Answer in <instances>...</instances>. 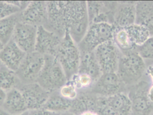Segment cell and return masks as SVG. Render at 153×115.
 Listing matches in <instances>:
<instances>
[{
    "mask_svg": "<svg viewBox=\"0 0 153 115\" xmlns=\"http://www.w3.org/2000/svg\"><path fill=\"white\" fill-rule=\"evenodd\" d=\"M61 115H74L73 114L70 112H65V113H63Z\"/></svg>",
    "mask_w": 153,
    "mask_h": 115,
    "instance_id": "cell-34",
    "label": "cell"
},
{
    "mask_svg": "<svg viewBox=\"0 0 153 115\" xmlns=\"http://www.w3.org/2000/svg\"><path fill=\"white\" fill-rule=\"evenodd\" d=\"M77 73L90 75L96 82L102 73L94 56V52L81 53V59Z\"/></svg>",
    "mask_w": 153,
    "mask_h": 115,
    "instance_id": "cell-19",
    "label": "cell"
},
{
    "mask_svg": "<svg viewBox=\"0 0 153 115\" xmlns=\"http://www.w3.org/2000/svg\"><path fill=\"white\" fill-rule=\"evenodd\" d=\"M69 81L73 82L79 92L89 91L95 82L90 75L83 73H76Z\"/></svg>",
    "mask_w": 153,
    "mask_h": 115,
    "instance_id": "cell-26",
    "label": "cell"
},
{
    "mask_svg": "<svg viewBox=\"0 0 153 115\" xmlns=\"http://www.w3.org/2000/svg\"><path fill=\"white\" fill-rule=\"evenodd\" d=\"M2 108L9 115L20 114L28 111L22 94L17 88L6 92Z\"/></svg>",
    "mask_w": 153,
    "mask_h": 115,
    "instance_id": "cell-16",
    "label": "cell"
},
{
    "mask_svg": "<svg viewBox=\"0 0 153 115\" xmlns=\"http://www.w3.org/2000/svg\"><path fill=\"white\" fill-rule=\"evenodd\" d=\"M114 26L106 23L89 25L82 39L77 44L81 53L93 52L102 44L113 39Z\"/></svg>",
    "mask_w": 153,
    "mask_h": 115,
    "instance_id": "cell-5",
    "label": "cell"
},
{
    "mask_svg": "<svg viewBox=\"0 0 153 115\" xmlns=\"http://www.w3.org/2000/svg\"><path fill=\"white\" fill-rule=\"evenodd\" d=\"M38 27L18 22L12 39L26 53L35 50Z\"/></svg>",
    "mask_w": 153,
    "mask_h": 115,
    "instance_id": "cell-12",
    "label": "cell"
},
{
    "mask_svg": "<svg viewBox=\"0 0 153 115\" xmlns=\"http://www.w3.org/2000/svg\"><path fill=\"white\" fill-rule=\"evenodd\" d=\"M4 46V45L1 42H0V52H1V50L3 49Z\"/></svg>",
    "mask_w": 153,
    "mask_h": 115,
    "instance_id": "cell-36",
    "label": "cell"
},
{
    "mask_svg": "<svg viewBox=\"0 0 153 115\" xmlns=\"http://www.w3.org/2000/svg\"><path fill=\"white\" fill-rule=\"evenodd\" d=\"M135 23L146 28L153 36V1H137Z\"/></svg>",
    "mask_w": 153,
    "mask_h": 115,
    "instance_id": "cell-18",
    "label": "cell"
},
{
    "mask_svg": "<svg viewBox=\"0 0 153 115\" xmlns=\"http://www.w3.org/2000/svg\"><path fill=\"white\" fill-rule=\"evenodd\" d=\"M126 91V86L117 73H102L88 91L99 96L109 97Z\"/></svg>",
    "mask_w": 153,
    "mask_h": 115,
    "instance_id": "cell-9",
    "label": "cell"
},
{
    "mask_svg": "<svg viewBox=\"0 0 153 115\" xmlns=\"http://www.w3.org/2000/svg\"><path fill=\"white\" fill-rule=\"evenodd\" d=\"M104 103L111 108L117 115H130L131 103L126 92L109 97H102Z\"/></svg>",
    "mask_w": 153,
    "mask_h": 115,
    "instance_id": "cell-20",
    "label": "cell"
},
{
    "mask_svg": "<svg viewBox=\"0 0 153 115\" xmlns=\"http://www.w3.org/2000/svg\"><path fill=\"white\" fill-rule=\"evenodd\" d=\"M19 22L37 27L45 26L48 22L47 1H30L19 13Z\"/></svg>",
    "mask_w": 153,
    "mask_h": 115,
    "instance_id": "cell-10",
    "label": "cell"
},
{
    "mask_svg": "<svg viewBox=\"0 0 153 115\" xmlns=\"http://www.w3.org/2000/svg\"><path fill=\"white\" fill-rule=\"evenodd\" d=\"M48 22L44 26L63 38L68 33L78 44L89 27L86 1H47Z\"/></svg>",
    "mask_w": 153,
    "mask_h": 115,
    "instance_id": "cell-1",
    "label": "cell"
},
{
    "mask_svg": "<svg viewBox=\"0 0 153 115\" xmlns=\"http://www.w3.org/2000/svg\"><path fill=\"white\" fill-rule=\"evenodd\" d=\"M59 94L64 98L73 101L78 96L79 92L76 86L71 81H68L58 91Z\"/></svg>",
    "mask_w": 153,
    "mask_h": 115,
    "instance_id": "cell-27",
    "label": "cell"
},
{
    "mask_svg": "<svg viewBox=\"0 0 153 115\" xmlns=\"http://www.w3.org/2000/svg\"><path fill=\"white\" fill-rule=\"evenodd\" d=\"M72 104V101L61 96L58 91L50 94L42 108L55 113L63 114L70 111Z\"/></svg>",
    "mask_w": 153,
    "mask_h": 115,
    "instance_id": "cell-21",
    "label": "cell"
},
{
    "mask_svg": "<svg viewBox=\"0 0 153 115\" xmlns=\"http://www.w3.org/2000/svg\"><path fill=\"white\" fill-rule=\"evenodd\" d=\"M0 115H9L2 108H0Z\"/></svg>",
    "mask_w": 153,
    "mask_h": 115,
    "instance_id": "cell-33",
    "label": "cell"
},
{
    "mask_svg": "<svg viewBox=\"0 0 153 115\" xmlns=\"http://www.w3.org/2000/svg\"><path fill=\"white\" fill-rule=\"evenodd\" d=\"M146 70L144 60L136 50L121 53L117 73L127 87L140 81Z\"/></svg>",
    "mask_w": 153,
    "mask_h": 115,
    "instance_id": "cell-2",
    "label": "cell"
},
{
    "mask_svg": "<svg viewBox=\"0 0 153 115\" xmlns=\"http://www.w3.org/2000/svg\"><path fill=\"white\" fill-rule=\"evenodd\" d=\"M62 38L44 26L38 27L35 50L44 56H55Z\"/></svg>",
    "mask_w": 153,
    "mask_h": 115,
    "instance_id": "cell-13",
    "label": "cell"
},
{
    "mask_svg": "<svg viewBox=\"0 0 153 115\" xmlns=\"http://www.w3.org/2000/svg\"><path fill=\"white\" fill-rule=\"evenodd\" d=\"M113 40L121 53L136 50V47L133 45L126 27H114Z\"/></svg>",
    "mask_w": 153,
    "mask_h": 115,
    "instance_id": "cell-25",
    "label": "cell"
},
{
    "mask_svg": "<svg viewBox=\"0 0 153 115\" xmlns=\"http://www.w3.org/2000/svg\"><path fill=\"white\" fill-rule=\"evenodd\" d=\"M20 11L21 9L19 7L10 4L8 1H0V19Z\"/></svg>",
    "mask_w": 153,
    "mask_h": 115,
    "instance_id": "cell-28",
    "label": "cell"
},
{
    "mask_svg": "<svg viewBox=\"0 0 153 115\" xmlns=\"http://www.w3.org/2000/svg\"><path fill=\"white\" fill-rule=\"evenodd\" d=\"M21 84L16 72L2 64L0 67V88L7 92L13 89L17 88Z\"/></svg>",
    "mask_w": 153,
    "mask_h": 115,
    "instance_id": "cell-24",
    "label": "cell"
},
{
    "mask_svg": "<svg viewBox=\"0 0 153 115\" xmlns=\"http://www.w3.org/2000/svg\"><path fill=\"white\" fill-rule=\"evenodd\" d=\"M151 85L141 80L134 85L127 87L126 93L131 101L130 115H151L153 113V102L149 96Z\"/></svg>",
    "mask_w": 153,
    "mask_h": 115,
    "instance_id": "cell-6",
    "label": "cell"
},
{
    "mask_svg": "<svg viewBox=\"0 0 153 115\" xmlns=\"http://www.w3.org/2000/svg\"><path fill=\"white\" fill-rule=\"evenodd\" d=\"M19 13L0 19V42L4 45L12 39L15 26L19 22Z\"/></svg>",
    "mask_w": 153,
    "mask_h": 115,
    "instance_id": "cell-22",
    "label": "cell"
},
{
    "mask_svg": "<svg viewBox=\"0 0 153 115\" xmlns=\"http://www.w3.org/2000/svg\"><path fill=\"white\" fill-rule=\"evenodd\" d=\"M136 50L143 59L153 60V36H151L143 45L137 47Z\"/></svg>",
    "mask_w": 153,
    "mask_h": 115,
    "instance_id": "cell-29",
    "label": "cell"
},
{
    "mask_svg": "<svg viewBox=\"0 0 153 115\" xmlns=\"http://www.w3.org/2000/svg\"><path fill=\"white\" fill-rule=\"evenodd\" d=\"M54 57L62 68L68 81L78 73L81 53L77 44L67 32L62 39Z\"/></svg>",
    "mask_w": 153,
    "mask_h": 115,
    "instance_id": "cell-3",
    "label": "cell"
},
{
    "mask_svg": "<svg viewBox=\"0 0 153 115\" xmlns=\"http://www.w3.org/2000/svg\"><path fill=\"white\" fill-rule=\"evenodd\" d=\"M2 63H1V62H0V67H1V65Z\"/></svg>",
    "mask_w": 153,
    "mask_h": 115,
    "instance_id": "cell-37",
    "label": "cell"
},
{
    "mask_svg": "<svg viewBox=\"0 0 153 115\" xmlns=\"http://www.w3.org/2000/svg\"><path fill=\"white\" fill-rule=\"evenodd\" d=\"M15 115H29V111H27L24 112V113H22V114H20Z\"/></svg>",
    "mask_w": 153,
    "mask_h": 115,
    "instance_id": "cell-35",
    "label": "cell"
},
{
    "mask_svg": "<svg viewBox=\"0 0 153 115\" xmlns=\"http://www.w3.org/2000/svg\"><path fill=\"white\" fill-rule=\"evenodd\" d=\"M137 1H118L114 16L113 26L126 27L135 23Z\"/></svg>",
    "mask_w": 153,
    "mask_h": 115,
    "instance_id": "cell-14",
    "label": "cell"
},
{
    "mask_svg": "<svg viewBox=\"0 0 153 115\" xmlns=\"http://www.w3.org/2000/svg\"><path fill=\"white\" fill-rule=\"evenodd\" d=\"M44 56V66L36 82L49 93L58 91L68 82L67 77L55 57Z\"/></svg>",
    "mask_w": 153,
    "mask_h": 115,
    "instance_id": "cell-4",
    "label": "cell"
},
{
    "mask_svg": "<svg viewBox=\"0 0 153 115\" xmlns=\"http://www.w3.org/2000/svg\"><path fill=\"white\" fill-rule=\"evenodd\" d=\"M26 54L11 39L0 52V62L8 69L16 72Z\"/></svg>",
    "mask_w": 153,
    "mask_h": 115,
    "instance_id": "cell-15",
    "label": "cell"
},
{
    "mask_svg": "<svg viewBox=\"0 0 153 115\" xmlns=\"http://www.w3.org/2000/svg\"><path fill=\"white\" fill-rule=\"evenodd\" d=\"M79 115H99L98 113L94 111H87L82 113Z\"/></svg>",
    "mask_w": 153,
    "mask_h": 115,
    "instance_id": "cell-32",
    "label": "cell"
},
{
    "mask_svg": "<svg viewBox=\"0 0 153 115\" xmlns=\"http://www.w3.org/2000/svg\"><path fill=\"white\" fill-rule=\"evenodd\" d=\"M28 111L29 115H61L62 114L48 111L43 108Z\"/></svg>",
    "mask_w": 153,
    "mask_h": 115,
    "instance_id": "cell-30",
    "label": "cell"
},
{
    "mask_svg": "<svg viewBox=\"0 0 153 115\" xmlns=\"http://www.w3.org/2000/svg\"><path fill=\"white\" fill-rule=\"evenodd\" d=\"M98 99V96L89 91L79 92L77 97L72 101L69 112L74 115H79L87 111L96 112Z\"/></svg>",
    "mask_w": 153,
    "mask_h": 115,
    "instance_id": "cell-17",
    "label": "cell"
},
{
    "mask_svg": "<svg viewBox=\"0 0 153 115\" xmlns=\"http://www.w3.org/2000/svg\"><path fill=\"white\" fill-rule=\"evenodd\" d=\"M17 89L22 94L28 111L42 108L51 94L37 82L21 84Z\"/></svg>",
    "mask_w": 153,
    "mask_h": 115,
    "instance_id": "cell-11",
    "label": "cell"
},
{
    "mask_svg": "<svg viewBox=\"0 0 153 115\" xmlns=\"http://www.w3.org/2000/svg\"><path fill=\"white\" fill-rule=\"evenodd\" d=\"M93 52L102 73H117L121 53L113 39L102 44Z\"/></svg>",
    "mask_w": 153,
    "mask_h": 115,
    "instance_id": "cell-8",
    "label": "cell"
},
{
    "mask_svg": "<svg viewBox=\"0 0 153 115\" xmlns=\"http://www.w3.org/2000/svg\"><path fill=\"white\" fill-rule=\"evenodd\" d=\"M126 28L131 42L136 48L143 45L151 37L146 28L136 23Z\"/></svg>",
    "mask_w": 153,
    "mask_h": 115,
    "instance_id": "cell-23",
    "label": "cell"
},
{
    "mask_svg": "<svg viewBox=\"0 0 153 115\" xmlns=\"http://www.w3.org/2000/svg\"><path fill=\"white\" fill-rule=\"evenodd\" d=\"M153 115V114H152V115Z\"/></svg>",
    "mask_w": 153,
    "mask_h": 115,
    "instance_id": "cell-38",
    "label": "cell"
},
{
    "mask_svg": "<svg viewBox=\"0 0 153 115\" xmlns=\"http://www.w3.org/2000/svg\"><path fill=\"white\" fill-rule=\"evenodd\" d=\"M6 92L0 88V108H2L6 97Z\"/></svg>",
    "mask_w": 153,
    "mask_h": 115,
    "instance_id": "cell-31",
    "label": "cell"
},
{
    "mask_svg": "<svg viewBox=\"0 0 153 115\" xmlns=\"http://www.w3.org/2000/svg\"><path fill=\"white\" fill-rule=\"evenodd\" d=\"M45 63V56L34 51L26 54L16 74L22 84L36 82Z\"/></svg>",
    "mask_w": 153,
    "mask_h": 115,
    "instance_id": "cell-7",
    "label": "cell"
}]
</instances>
